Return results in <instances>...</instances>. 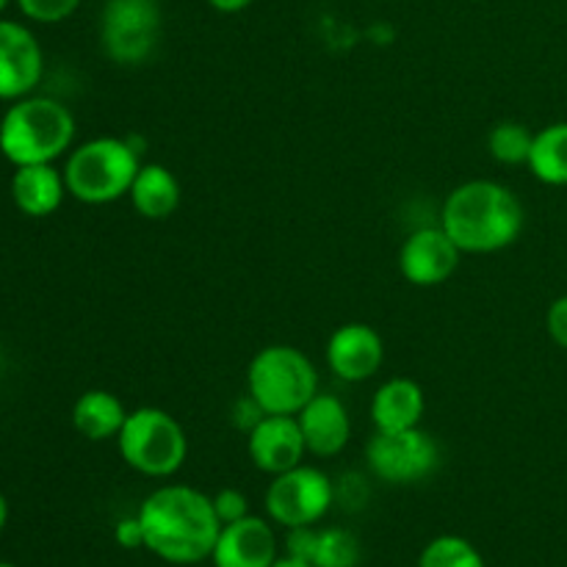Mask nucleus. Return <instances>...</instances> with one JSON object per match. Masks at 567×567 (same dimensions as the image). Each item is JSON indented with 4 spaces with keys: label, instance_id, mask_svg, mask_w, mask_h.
I'll list each match as a JSON object with an SVG mask.
<instances>
[{
    "label": "nucleus",
    "instance_id": "obj_23",
    "mask_svg": "<svg viewBox=\"0 0 567 567\" xmlns=\"http://www.w3.org/2000/svg\"><path fill=\"white\" fill-rule=\"evenodd\" d=\"M419 567H485V559L465 537L441 535L426 543Z\"/></svg>",
    "mask_w": 567,
    "mask_h": 567
},
{
    "label": "nucleus",
    "instance_id": "obj_1",
    "mask_svg": "<svg viewBox=\"0 0 567 567\" xmlns=\"http://www.w3.org/2000/svg\"><path fill=\"white\" fill-rule=\"evenodd\" d=\"M144 548L169 565H197L210 559L221 520L208 493L188 485H164L138 507Z\"/></svg>",
    "mask_w": 567,
    "mask_h": 567
},
{
    "label": "nucleus",
    "instance_id": "obj_32",
    "mask_svg": "<svg viewBox=\"0 0 567 567\" xmlns=\"http://www.w3.org/2000/svg\"><path fill=\"white\" fill-rule=\"evenodd\" d=\"M9 3H11V0H0V14H3L6 6H9Z\"/></svg>",
    "mask_w": 567,
    "mask_h": 567
},
{
    "label": "nucleus",
    "instance_id": "obj_8",
    "mask_svg": "<svg viewBox=\"0 0 567 567\" xmlns=\"http://www.w3.org/2000/svg\"><path fill=\"white\" fill-rule=\"evenodd\" d=\"M365 465L388 485H415L430 480L441 465V446L421 426L399 432H377L365 443Z\"/></svg>",
    "mask_w": 567,
    "mask_h": 567
},
{
    "label": "nucleus",
    "instance_id": "obj_26",
    "mask_svg": "<svg viewBox=\"0 0 567 567\" xmlns=\"http://www.w3.org/2000/svg\"><path fill=\"white\" fill-rule=\"evenodd\" d=\"M546 330L559 349H567V293L554 299L546 313Z\"/></svg>",
    "mask_w": 567,
    "mask_h": 567
},
{
    "label": "nucleus",
    "instance_id": "obj_4",
    "mask_svg": "<svg viewBox=\"0 0 567 567\" xmlns=\"http://www.w3.org/2000/svg\"><path fill=\"white\" fill-rule=\"evenodd\" d=\"M142 169L138 150L127 138L97 136L66 153L64 181L70 197L83 205H109L131 194Z\"/></svg>",
    "mask_w": 567,
    "mask_h": 567
},
{
    "label": "nucleus",
    "instance_id": "obj_5",
    "mask_svg": "<svg viewBox=\"0 0 567 567\" xmlns=\"http://www.w3.org/2000/svg\"><path fill=\"white\" fill-rule=\"evenodd\" d=\"M247 393L266 415H297L319 393V371L297 347H264L247 369Z\"/></svg>",
    "mask_w": 567,
    "mask_h": 567
},
{
    "label": "nucleus",
    "instance_id": "obj_21",
    "mask_svg": "<svg viewBox=\"0 0 567 567\" xmlns=\"http://www.w3.org/2000/svg\"><path fill=\"white\" fill-rule=\"evenodd\" d=\"M532 144H535V133L524 122L504 120L493 125V131L487 133V150L504 166L529 164Z\"/></svg>",
    "mask_w": 567,
    "mask_h": 567
},
{
    "label": "nucleus",
    "instance_id": "obj_25",
    "mask_svg": "<svg viewBox=\"0 0 567 567\" xmlns=\"http://www.w3.org/2000/svg\"><path fill=\"white\" fill-rule=\"evenodd\" d=\"M210 502H214V513L216 518L221 520V526L236 524V520L247 518L249 515L247 496H244L241 491H236V487H221L219 493L210 496Z\"/></svg>",
    "mask_w": 567,
    "mask_h": 567
},
{
    "label": "nucleus",
    "instance_id": "obj_30",
    "mask_svg": "<svg viewBox=\"0 0 567 567\" xmlns=\"http://www.w3.org/2000/svg\"><path fill=\"white\" fill-rule=\"evenodd\" d=\"M6 524H9V498L0 491V532L6 529Z\"/></svg>",
    "mask_w": 567,
    "mask_h": 567
},
{
    "label": "nucleus",
    "instance_id": "obj_18",
    "mask_svg": "<svg viewBox=\"0 0 567 567\" xmlns=\"http://www.w3.org/2000/svg\"><path fill=\"white\" fill-rule=\"evenodd\" d=\"M127 421V410L116 393L94 388L81 393L72 404V426L81 437L92 443L116 441Z\"/></svg>",
    "mask_w": 567,
    "mask_h": 567
},
{
    "label": "nucleus",
    "instance_id": "obj_22",
    "mask_svg": "<svg viewBox=\"0 0 567 567\" xmlns=\"http://www.w3.org/2000/svg\"><path fill=\"white\" fill-rule=\"evenodd\" d=\"M360 563V543L358 537L341 526H327L316 529L313 554L310 565L313 567H358Z\"/></svg>",
    "mask_w": 567,
    "mask_h": 567
},
{
    "label": "nucleus",
    "instance_id": "obj_13",
    "mask_svg": "<svg viewBox=\"0 0 567 567\" xmlns=\"http://www.w3.org/2000/svg\"><path fill=\"white\" fill-rule=\"evenodd\" d=\"M327 365L343 382H365L382 369L385 343L374 327L363 321L341 324L327 341Z\"/></svg>",
    "mask_w": 567,
    "mask_h": 567
},
{
    "label": "nucleus",
    "instance_id": "obj_24",
    "mask_svg": "<svg viewBox=\"0 0 567 567\" xmlns=\"http://www.w3.org/2000/svg\"><path fill=\"white\" fill-rule=\"evenodd\" d=\"M14 3L20 6L28 20L53 25V22H64L66 17L75 14L81 0H14Z\"/></svg>",
    "mask_w": 567,
    "mask_h": 567
},
{
    "label": "nucleus",
    "instance_id": "obj_19",
    "mask_svg": "<svg viewBox=\"0 0 567 567\" xmlns=\"http://www.w3.org/2000/svg\"><path fill=\"white\" fill-rule=\"evenodd\" d=\"M127 197L138 216L150 221H164L181 208V181L169 166L142 164Z\"/></svg>",
    "mask_w": 567,
    "mask_h": 567
},
{
    "label": "nucleus",
    "instance_id": "obj_15",
    "mask_svg": "<svg viewBox=\"0 0 567 567\" xmlns=\"http://www.w3.org/2000/svg\"><path fill=\"white\" fill-rule=\"evenodd\" d=\"M305 446L313 457H338L352 441V415L332 393H316L297 413Z\"/></svg>",
    "mask_w": 567,
    "mask_h": 567
},
{
    "label": "nucleus",
    "instance_id": "obj_17",
    "mask_svg": "<svg viewBox=\"0 0 567 567\" xmlns=\"http://www.w3.org/2000/svg\"><path fill=\"white\" fill-rule=\"evenodd\" d=\"M424 410V388L410 377H393L382 382L371 399V424L377 432L413 430V426H421Z\"/></svg>",
    "mask_w": 567,
    "mask_h": 567
},
{
    "label": "nucleus",
    "instance_id": "obj_31",
    "mask_svg": "<svg viewBox=\"0 0 567 567\" xmlns=\"http://www.w3.org/2000/svg\"><path fill=\"white\" fill-rule=\"evenodd\" d=\"M271 567H313L310 563H302V559H293V557H277V563Z\"/></svg>",
    "mask_w": 567,
    "mask_h": 567
},
{
    "label": "nucleus",
    "instance_id": "obj_29",
    "mask_svg": "<svg viewBox=\"0 0 567 567\" xmlns=\"http://www.w3.org/2000/svg\"><path fill=\"white\" fill-rule=\"evenodd\" d=\"M255 0H208V6L214 11H219V14H238V11L249 9Z\"/></svg>",
    "mask_w": 567,
    "mask_h": 567
},
{
    "label": "nucleus",
    "instance_id": "obj_28",
    "mask_svg": "<svg viewBox=\"0 0 567 567\" xmlns=\"http://www.w3.org/2000/svg\"><path fill=\"white\" fill-rule=\"evenodd\" d=\"M114 537L122 548H144V529L138 515H133V518H122L120 524H116Z\"/></svg>",
    "mask_w": 567,
    "mask_h": 567
},
{
    "label": "nucleus",
    "instance_id": "obj_6",
    "mask_svg": "<svg viewBox=\"0 0 567 567\" xmlns=\"http://www.w3.org/2000/svg\"><path fill=\"white\" fill-rule=\"evenodd\" d=\"M116 446L127 468L150 480H169L188 457L186 430L175 415L161 408L131 410Z\"/></svg>",
    "mask_w": 567,
    "mask_h": 567
},
{
    "label": "nucleus",
    "instance_id": "obj_12",
    "mask_svg": "<svg viewBox=\"0 0 567 567\" xmlns=\"http://www.w3.org/2000/svg\"><path fill=\"white\" fill-rule=\"evenodd\" d=\"M247 454L264 474L277 476L297 468L308 457L297 415H264L252 432H247Z\"/></svg>",
    "mask_w": 567,
    "mask_h": 567
},
{
    "label": "nucleus",
    "instance_id": "obj_20",
    "mask_svg": "<svg viewBox=\"0 0 567 567\" xmlns=\"http://www.w3.org/2000/svg\"><path fill=\"white\" fill-rule=\"evenodd\" d=\"M526 166L546 186H567V122H554L535 133Z\"/></svg>",
    "mask_w": 567,
    "mask_h": 567
},
{
    "label": "nucleus",
    "instance_id": "obj_11",
    "mask_svg": "<svg viewBox=\"0 0 567 567\" xmlns=\"http://www.w3.org/2000/svg\"><path fill=\"white\" fill-rule=\"evenodd\" d=\"M460 260L463 252L441 225L419 227L404 238L399 249V271L410 286L419 288L443 286L457 271Z\"/></svg>",
    "mask_w": 567,
    "mask_h": 567
},
{
    "label": "nucleus",
    "instance_id": "obj_7",
    "mask_svg": "<svg viewBox=\"0 0 567 567\" xmlns=\"http://www.w3.org/2000/svg\"><path fill=\"white\" fill-rule=\"evenodd\" d=\"M164 17L155 0H109L100 11V48L120 66L150 61L161 42Z\"/></svg>",
    "mask_w": 567,
    "mask_h": 567
},
{
    "label": "nucleus",
    "instance_id": "obj_16",
    "mask_svg": "<svg viewBox=\"0 0 567 567\" xmlns=\"http://www.w3.org/2000/svg\"><path fill=\"white\" fill-rule=\"evenodd\" d=\"M9 194L14 208L31 219H44L55 214L64 203L66 181L64 172L55 169V164H28L14 166V175L9 181Z\"/></svg>",
    "mask_w": 567,
    "mask_h": 567
},
{
    "label": "nucleus",
    "instance_id": "obj_9",
    "mask_svg": "<svg viewBox=\"0 0 567 567\" xmlns=\"http://www.w3.org/2000/svg\"><path fill=\"white\" fill-rule=\"evenodd\" d=\"M336 502V485L316 465H297L271 476L266 487V515L282 529L316 526Z\"/></svg>",
    "mask_w": 567,
    "mask_h": 567
},
{
    "label": "nucleus",
    "instance_id": "obj_27",
    "mask_svg": "<svg viewBox=\"0 0 567 567\" xmlns=\"http://www.w3.org/2000/svg\"><path fill=\"white\" fill-rule=\"evenodd\" d=\"M264 408H260L258 402H255L252 396H244V399H238L236 404H233V424L238 426V430H244V432H252L255 426H258V421L264 419Z\"/></svg>",
    "mask_w": 567,
    "mask_h": 567
},
{
    "label": "nucleus",
    "instance_id": "obj_14",
    "mask_svg": "<svg viewBox=\"0 0 567 567\" xmlns=\"http://www.w3.org/2000/svg\"><path fill=\"white\" fill-rule=\"evenodd\" d=\"M277 537L269 520L258 515L221 526L210 563L214 567H271L277 563Z\"/></svg>",
    "mask_w": 567,
    "mask_h": 567
},
{
    "label": "nucleus",
    "instance_id": "obj_10",
    "mask_svg": "<svg viewBox=\"0 0 567 567\" xmlns=\"http://www.w3.org/2000/svg\"><path fill=\"white\" fill-rule=\"evenodd\" d=\"M44 75V53L28 25L0 20V100L14 103L37 92Z\"/></svg>",
    "mask_w": 567,
    "mask_h": 567
},
{
    "label": "nucleus",
    "instance_id": "obj_33",
    "mask_svg": "<svg viewBox=\"0 0 567 567\" xmlns=\"http://www.w3.org/2000/svg\"><path fill=\"white\" fill-rule=\"evenodd\" d=\"M0 567H17V565H11V563H0Z\"/></svg>",
    "mask_w": 567,
    "mask_h": 567
},
{
    "label": "nucleus",
    "instance_id": "obj_3",
    "mask_svg": "<svg viewBox=\"0 0 567 567\" xmlns=\"http://www.w3.org/2000/svg\"><path fill=\"white\" fill-rule=\"evenodd\" d=\"M75 142V116L61 100L28 94L0 116V155L11 166L55 164Z\"/></svg>",
    "mask_w": 567,
    "mask_h": 567
},
{
    "label": "nucleus",
    "instance_id": "obj_2",
    "mask_svg": "<svg viewBox=\"0 0 567 567\" xmlns=\"http://www.w3.org/2000/svg\"><path fill=\"white\" fill-rule=\"evenodd\" d=\"M526 225L518 194L498 181H465L452 188L441 210V227L463 255H493L513 247Z\"/></svg>",
    "mask_w": 567,
    "mask_h": 567
}]
</instances>
